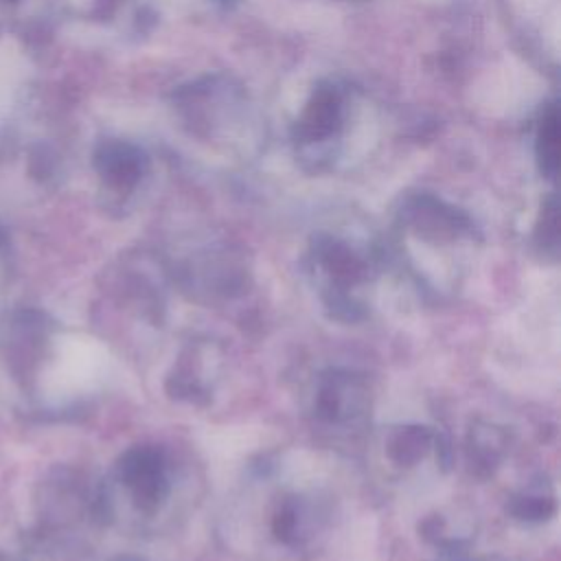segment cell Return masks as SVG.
Returning <instances> with one entry per match:
<instances>
[{"instance_id": "6", "label": "cell", "mask_w": 561, "mask_h": 561, "mask_svg": "<svg viewBox=\"0 0 561 561\" xmlns=\"http://www.w3.org/2000/svg\"><path fill=\"white\" fill-rule=\"evenodd\" d=\"M96 162H99V169L105 175V180L110 184H114V186H129L138 178V160H136V156L129 149L121 147V145L105 147L99 153Z\"/></svg>"}, {"instance_id": "7", "label": "cell", "mask_w": 561, "mask_h": 561, "mask_svg": "<svg viewBox=\"0 0 561 561\" xmlns=\"http://www.w3.org/2000/svg\"><path fill=\"white\" fill-rule=\"evenodd\" d=\"M508 511L515 519L541 522V519H548L554 513V500H552V495L528 491V493L515 495L508 504Z\"/></svg>"}, {"instance_id": "1", "label": "cell", "mask_w": 561, "mask_h": 561, "mask_svg": "<svg viewBox=\"0 0 561 561\" xmlns=\"http://www.w3.org/2000/svg\"><path fill=\"white\" fill-rule=\"evenodd\" d=\"M118 476L140 508L151 511L169 495L164 454L158 447H131L118 462Z\"/></svg>"}, {"instance_id": "8", "label": "cell", "mask_w": 561, "mask_h": 561, "mask_svg": "<svg viewBox=\"0 0 561 561\" xmlns=\"http://www.w3.org/2000/svg\"><path fill=\"white\" fill-rule=\"evenodd\" d=\"M302 506L296 500H285L272 517V533L283 543H294L300 537Z\"/></svg>"}, {"instance_id": "3", "label": "cell", "mask_w": 561, "mask_h": 561, "mask_svg": "<svg viewBox=\"0 0 561 561\" xmlns=\"http://www.w3.org/2000/svg\"><path fill=\"white\" fill-rule=\"evenodd\" d=\"M318 265L329 274L331 287L348 289L368 274V265L344 241L333 237H318L313 243Z\"/></svg>"}, {"instance_id": "4", "label": "cell", "mask_w": 561, "mask_h": 561, "mask_svg": "<svg viewBox=\"0 0 561 561\" xmlns=\"http://www.w3.org/2000/svg\"><path fill=\"white\" fill-rule=\"evenodd\" d=\"M506 449V432L491 423H476L469 432V462L478 476L495 471Z\"/></svg>"}, {"instance_id": "2", "label": "cell", "mask_w": 561, "mask_h": 561, "mask_svg": "<svg viewBox=\"0 0 561 561\" xmlns=\"http://www.w3.org/2000/svg\"><path fill=\"white\" fill-rule=\"evenodd\" d=\"M368 408V386L359 375L333 370L320 379L316 412L324 421L340 423L364 414Z\"/></svg>"}, {"instance_id": "9", "label": "cell", "mask_w": 561, "mask_h": 561, "mask_svg": "<svg viewBox=\"0 0 561 561\" xmlns=\"http://www.w3.org/2000/svg\"><path fill=\"white\" fill-rule=\"evenodd\" d=\"M541 245L550 252H557V210H554V204L550 206L548 213H543V224H541Z\"/></svg>"}, {"instance_id": "5", "label": "cell", "mask_w": 561, "mask_h": 561, "mask_svg": "<svg viewBox=\"0 0 561 561\" xmlns=\"http://www.w3.org/2000/svg\"><path fill=\"white\" fill-rule=\"evenodd\" d=\"M434 438L436 434L425 425L399 427L388 440V456L397 465H414L430 451Z\"/></svg>"}]
</instances>
